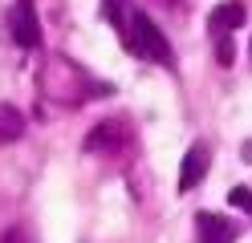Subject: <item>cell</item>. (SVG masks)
<instances>
[{
	"instance_id": "obj_1",
	"label": "cell",
	"mask_w": 252,
	"mask_h": 243,
	"mask_svg": "<svg viewBox=\"0 0 252 243\" xmlns=\"http://www.w3.org/2000/svg\"><path fill=\"white\" fill-rule=\"evenodd\" d=\"M118 32H122V45L130 49L134 57L155 61V65H167V69L175 65V53H171L167 37L159 32V25H155L143 8H130V12H126V25H122Z\"/></svg>"
},
{
	"instance_id": "obj_2",
	"label": "cell",
	"mask_w": 252,
	"mask_h": 243,
	"mask_svg": "<svg viewBox=\"0 0 252 243\" xmlns=\"http://www.w3.org/2000/svg\"><path fill=\"white\" fill-rule=\"evenodd\" d=\"M8 28H12V41H17L21 49H37V45H41V25H37L33 0H17V4H12Z\"/></svg>"
},
{
	"instance_id": "obj_3",
	"label": "cell",
	"mask_w": 252,
	"mask_h": 243,
	"mask_svg": "<svg viewBox=\"0 0 252 243\" xmlns=\"http://www.w3.org/2000/svg\"><path fill=\"white\" fill-rule=\"evenodd\" d=\"M195 235H199V243H236V239H240V227H236L228 215L199 211V215H195Z\"/></svg>"
},
{
	"instance_id": "obj_4",
	"label": "cell",
	"mask_w": 252,
	"mask_h": 243,
	"mask_svg": "<svg viewBox=\"0 0 252 243\" xmlns=\"http://www.w3.org/2000/svg\"><path fill=\"white\" fill-rule=\"evenodd\" d=\"M208 166H212V150L203 142H195L191 150L183 154V166H179V190H195L203 178H208Z\"/></svg>"
},
{
	"instance_id": "obj_5",
	"label": "cell",
	"mask_w": 252,
	"mask_h": 243,
	"mask_svg": "<svg viewBox=\"0 0 252 243\" xmlns=\"http://www.w3.org/2000/svg\"><path fill=\"white\" fill-rule=\"evenodd\" d=\"M244 21H248V12H244L240 0H224V4H216V8H212V16H208V32L220 41V37H228L232 28H240Z\"/></svg>"
},
{
	"instance_id": "obj_6",
	"label": "cell",
	"mask_w": 252,
	"mask_h": 243,
	"mask_svg": "<svg viewBox=\"0 0 252 243\" xmlns=\"http://www.w3.org/2000/svg\"><path fill=\"white\" fill-rule=\"evenodd\" d=\"M122 142H126L122 122H102V126H94L90 134H86V150H102V154H110V150H118Z\"/></svg>"
},
{
	"instance_id": "obj_7",
	"label": "cell",
	"mask_w": 252,
	"mask_h": 243,
	"mask_svg": "<svg viewBox=\"0 0 252 243\" xmlns=\"http://www.w3.org/2000/svg\"><path fill=\"white\" fill-rule=\"evenodd\" d=\"M25 134V113L17 106H0V142H17Z\"/></svg>"
},
{
	"instance_id": "obj_8",
	"label": "cell",
	"mask_w": 252,
	"mask_h": 243,
	"mask_svg": "<svg viewBox=\"0 0 252 243\" xmlns=\"http://www.w3.org/2000/svg\"><path fill=\"white\" fill-rule=\"evenodd\" d=\"M102 4H106V16H110V25H126V12H130V8H126V0H102Z\"/></svg>"
},
{
	"instance_id": "obj_9",
	"label": "cell",
	"mask_w": 252,
	"mask_h": 243,
	"mask_svg": "<svg viewBox=\"0 0 252 243\" xmlns=\"http://www.w3.org/2000/svg\"><path fill=\"white\" fill-rule=\"evenodd\" d=\"M228 203H232V207H244L248 215H252V190H248V187H232V194H228Z\"/></svg>"
},
{
	"instance_id": "obj_10",
	"label": "cell",
	"mask_w": 252,
	"mask_h": 243,
	"mask_svg": "<svg viewBox=\"0 0 252 243\" xmlns=\"http://www.w3.org/2000/svg\"><path fill=\"white\" fill-rule=\"evenodd\" d=\"M232 57H236L232 37H220V41H216V61H220V65H232Z\"/></svg>"
},
{
	"instance_id": "obj_11",
	"label": "cell",
	"mask_w": 252,
	"mask_h": 243,
	"mask_svg": "<svg viewBox=\"0 0 252 243\" xmlns=\"http://www.w3.org/2000/svg\"><path fill=\"white\" fill-rule=\"evenodd\" d=\"M0 243H33V235H29V231H25V227L17 223V227H8V231H4V235H0Z\"/></svg>"
},
{
	"instance_id": "obj_12",
	"label": "cell",
	"mask_w": 252,
	"mask_h": 243,
	"mask_svg": "<svg viewBox=\"0 0 252 243\" xmlns=\"http://www.w3.org/2000/svg\"><path fill=\"white\" fill-rule=\"evenodd\" d=\"M240 154H244V162H252V142H244V150H240Z\"/></svg>"
}]
</instances>
